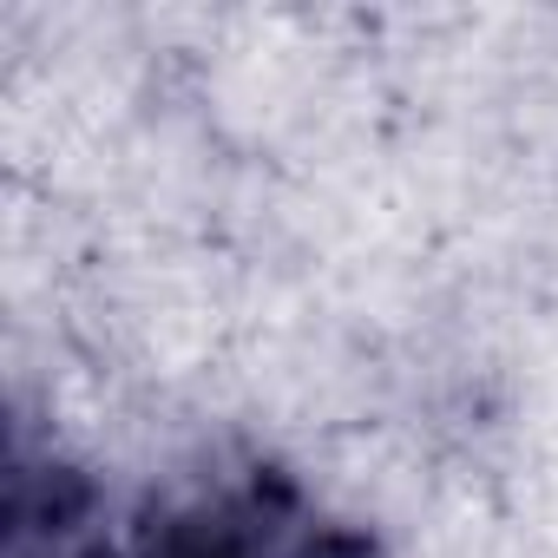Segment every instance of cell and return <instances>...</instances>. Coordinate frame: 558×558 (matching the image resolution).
Segmentation results:
<instances>
[{"label": "cell", "instance_id": "obj_1", "mask_svg": "<svg viewBox=\"0 0 558 558\" xmlns=\"http://www.w3.org/2000/svg\"><path fill=\"white\" fill-rule=\"evenodd\" d=\"M151 558H250V551H243V538H236L230 525H204V519H191V525H171L165 545H158Z\"/></svg>", "mask_w": 558, "mask_h": 558}]
</instances>
